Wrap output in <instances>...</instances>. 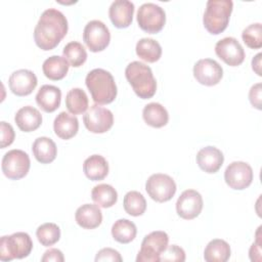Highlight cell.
<instances>
[{
  "label": "cell",
  "instance_id": "cell-29",
  "mask_svg": "<svg viewBox=\"0 0 262 262\" xmlns=\"http://www.w3.org/2000/svg\"><path fill=\"white\" fill-rule=\"evenodd\" d=\"M93 202L101 208H111L118 201L117 190L110 184L101 183L95 185L91 191Z\"/></svg>",
  "mask_w": 262,
  "mask_h": 262
},
{
  "label": "cell",
  "instance_id": "cell-7",
  "mask_svg": "<svg viewBox=\"0 0 262 262\" xmlns=\"http://www.w3.org/2000/svg\"><path fill=\"white\" fill-rule=\"evenodd\" d=\"M137 23L142 31L156 34L164 28L166 13L161 6L155 3H143L137 11Z\"/></svg>",
  "mask_w": 262,
  "mask_h": 262
},
{
  "label": "cell",
  "instance_id": "cell-18",
  "mask_svg": "<svg viewBox=\"0 0 262 262\" xmlns=\"http://www.w3.org/2000/svg\"><path fill=\"white\" fill-rule=\"evenodd\" d=\"M224 162L222 151L215 146H206L199 150L196 154L198 166L206 173H216Z\"/></svg>",
  "mask_w": 262,
  "mask_h": 262
},
{
  "label": "cell",
  "instance_id": "cell-13",
  "mask_svg": "<svg viewBox=\"0 0 262 262\" xmlns=\"http://www.w3.org/2000/svg\"><path fill=\"white\" fill-rule=\"evenodd\" d=\"M216 55L230 67H237L245 59V50L233 37H225L215 45Z\"/></svg>",
  "mask_w": 262,
  "mask_h": 262
},
{
  "label": "cell",
  "instance_id": "cell-27",
  "mask_svg": "<svg viewBox=\"0 0 262 262\" xmlns=\"http://www.w3.org/2000/svg\"><path fill=\"white\" fill-rule=\"evenodd\" d=\"M230 246L223 239L215 238L209 242L204 251L207 262H226L230 257Z\"/></svg>",
  "mask_w": 262,
  "mask_h": 262
},
{
  "label": "cell",
  "instance_id": "cell-22",
  "mask_svg": "<svg viewBox=\"0 0 262 262\" xmlns=\"http://www.w3.org/2000/svg\"><path fill=\"white\" fill-rule=\"evenodd\" d=\"M53 130L59 138L64 140L71 139L79 130V121L77 117L66 112H60L54 119Z\"/></svg>",
  "mask_w": 262,
  "mask_h": 262
},
{
  "label": "cell",
  "instance_id": "cell-39",
  "mask_svg": "<svg viewBox=\"0 0 262 262\" xmlns=\"http://www.w3.org/2000/svg\"><path fill=\"white\" fill-rule=\"evenodd\" d=\"M261 83H256L249 91V100L257 110H261Z\"/></svg>",
  "mask_w": 262,
  "mask_h": 262
},
{
  "label": "cell",
  "instance_id": "cell-19",
  "mask_svg": "<svg viewBox=\"0 0 262 262\" xmlns=\"http://www.w3.org/2000/svg\"><path fill=\"white\" fill-rule=\"evenodd\" d=\"M75 219L77 224L82 228L93 229L101 224L102 212L97 205L85 204L77 209Z\"/></svg>",
  "mask_w": 262,
  "mask_h": 262
},
{
  "label": "cell",
  "instance_id": "cell-6",
  "mask_svg": "<svg viewBox=\"0 0 262 262\" xmlns=\"http://www.w3.org/2000/svg\"><path fill=\"white\" fill-rule=\"evenodd\" d=\"M169 236L165 231L157 230L144 236L136 262H159L161 254L168 247Z\"/></svg>",
  "mask_w": 262,
  "mask_h": 262
},
{
  "label": "cell",
  "instance_id": "cell-16",
  "mask_svg": "<svg viewBox=\"0 0 262 262\" xmlns=\"http://www.w3.org/2000/svg\"><path fill=\"white\" fill-rule=\"evenodd\" d=\"M38 84L36 75L26 69L14 71L8 80L9 89L17 96H27L33 92Z\"/></svg>",
  "mask_w": 262,
  "mask_h": 262
},
{
  "label": "cell",
  "instance_id": "cell-8",
  "mask_svg": "<svg viewBox=\"0 0 262 262\" xmlns=\"http://www.w3.org/2000/svg\"><path fill=\"white\" fill-rule=\"evenodd\" d=\"M2 172L3 174L12 180H18L24 178L31 167V161L29 155L21 149L8 150L2 158Z\"/></svg>",
  "mask_w": 262,
  "mask_h": 262
},
{
  "label": "cell",
  "instance_id": "cell-20",
  "mask_svg": "<svg viewBox=\"0 0 262 262\" xmlns=\"http://www.w3.org/2000/svg\"><path fill=\"white\" fill-rule=\"evenodd\" d=\"M61 91L58 87L45 84L40 87L36 94V102L46 113L56 111L60 105Z\"/></svg>",
  "mask_w": 262,
  "mask_h": 262
},
{
  "label": "cell",
  "instance_id": "cell-15",
  "mask_svg": "<svg viewBox=\"0 0 262 262\" xmlns=\"http://www.w3.org/2000/svg\"><path fill=\"white\" fill-rule=\"evenodd\" d=\"M203 209V198L194 189L184 190L176 202V212L178 216L185 220L194 219Z\"/></svg>",
  "mask_w": 262,
  "mask_h": 262
},
{
  "label": "cell",
  "instance_id": "cell-1",
  "mask_svg": "<svg viewBox=\"0 0 262 262\" xmlns=\"http://www.w3.org/2000/svg\"><path fill=\"white\" fill-rule=\"evenodd\" d=\"M68 29V19L64 14L55 8H48L42 12L35 27V43L44 51L52 50L67 35Z\"/></svg>",
  "mask_w": 262,
  "mask_h": 262
},
{
  "label": "cell",
  "instance_id": "cell-11",
  "mask_svg": "<svg viewBox=\"0 0 262 262\" xmlns=\"http://www.w3.org/2000/svg\"><path fill=\"white\" fill-rule=\"evenodd\" d=\"M253 176L252 167L242 161L230 163L224 172L226 184L235 190H243L249 187L253 181Z\"/></svg>",
  "mask_w": 262,
  "mask_h": 262
},
{
  "label": "cell",
  "instance_id": "cell-35",
  "mask_svg": "<svg viewBox=\"0 0 262 262\" xmlns=\"http://www.w3.org/2000/svg\"><path fill=\"white\" fill-rule=\"evenodd\" d=\"M242 38L245 44L252 49H259L262 47V25L255 23L244 29Z\"/></svg>",
  "mask_w": 262,
  "mask_h": 262
},
{
  "label": "cell",
  "instance_id": "cell-5",
  "mask_svg": "<svg viewBox=\"0 0 262 262\" xmlns=\"http://www.w3.org/2000/svg\"><path fill=\"white\" fill-rule=\"evenodd\" d=\"M33 250V242L27 232H14L0 239V260L3 262L28 257Z\"/></svg>",
  "mask_w": 262,
  "mask_h": 262
},
{
  "label": "cell",
  "instance_id": "cell-14",
  "mask_svg": "<svg viewBox=\"0 0 262 262\" xmlns=\"http://www.w3.org/2000/svg\"><path fill=\"white\" fill-rule=\"evenodd\" d=\"M193 77L202 85L214 86L221 81L223 69L216 60L203 58L194 63Z\"/></svg>",
  "mask_w": 262,
  "mask_h": 262
},
{
  "label": "cell",
  "instance_id": "cell-23",
  "mask_svg": "<svg viewBox=\"0 0 262 262\" xmlns=\"http://www.w3.org/2000/svg\"><path fill=\"white\" fill-rule=\"evenodd\" d=\"M32 151L35 159L39 163L49 164L55 160L57 155V147L51 138L41 136L35 139L33 142Z\"/></svg>",
  "mask_w": 262,
  "mask_h": 262
},
{
  "label": "cell",
  "instance_id": "cell-25",
  "mask_svg": "<svg viewBox=\"0 0 262 262\" xmlns=\"http://www.w3.org/2000/svg\"><path fill=\"white\" fill-rule=\"evenodd\" d=\"M69 67L70 64L64 57L59 55H52L44 60L42 70L46 78L52 81H58L67 76Z\"/></svg>",
  "mask_w": 262,
  "mask_h": 262
},
{
  "label": "cell",
  "instance_id": "cell-4",
  "mask_svg": "<svg viewBox=\"0 0 262 262\" xmlns=\"http://www.w3.org/2000/svg\"><path fill=\"white\" fill-rule=\"evenodd\" d=\"M232 8L231 0H209L203 16L206 30L213 35L222 33L228 26Z\"/></svg>",
  "mask_w": 262,
  "mask_h": 262
},
{
  "label": "cell",
  "instance_id": "cell-42",
  "mask_svg": "<svg viewBox=\"0 0 262 262\" xmlns=\"http://www.w3.org/2000/svg\"><path fill=\"white\" fill-rule=\"evenodd\" d=\"M261 53H258L253 59H252V69L253 71L258 75L261 76Z\"/></svg>",
  "mask_w": 262,
  "mask_h": 262
},
{
  "label": "cell",
  "instance_id": "cell-30",
  "mask_svg": "<svg viewBox=\"0 0 262 262\" xmlns=\"http://www.w3.org/2000/svg\"><path fill=\"white\" fill-rule=\"evenodd\" d=\"M137 233L136 225L128 219H119L112 226V235L120 244L132 242Z\"/></svg>",
  "mask_w": 262,
  "mask_h": 262
},
{
  "label": "cell",
  "instance_id": "cell-3",
  "mask_svg": "<svg viewBox=\"0 0 262 262\" xmlns=\"http://www.w3.org/2000/svg\"><path fill=\"white\" fill-rule=\"evenodd\" d=\"M125 76L135 94L142 99L151 98L157 91V82L151 69L143 62L132 61L125 70Z\"/></svg>",
  "mask_w": 262,
  "mask_h": 262
},
{
  "label": "cell",
  "instance_id": "cell-26",
  "mask_svg": "<svg viewBox=\"0 0 262 262\" xmlns=\"http://www.w3.org/2000/svg\"><path fill=\"white\" fill-rule=\"evenodd\" d=\"M142 118L147 125L154 128H162L167 125L169 114L161 103L150 102L143 107Z\"/></svg>",
  "mask_w": 262,
  "mask_h": 262
},
{
  "label": "cell",
  "instance_id": "cell-37",
  "mask_svg": "<svg viewBox=\"0 0 262 262\" xmlns=\"http://www.w3.org/2000/svg\"><path fill=\"white\" fill-rule=\"evenodd\" d=\"M0 130H1V148H5L6 146H9L15 137L14 130L12 126L4 121L0 122Z\"/></svg>",
  "mask_w": 262,
  "mask_h": 262
},
{
  "label": "cell",
  "instance_id": "cell-24",
  "mask_svg": "<svg viewBox=\"0 0 262 262\" xmlns=\"http://www.w3.org/2000/svg\"><path fill=\"white\" fill-rule=\"evenodd\" d=\"M83 171L86 177L92 181L102 180L108 174V164L102 156L92 155L84 161Z\"/></svg>",
  "mask_w": 262,
  "mask_h": 262
},
{
  "label": "cell",
  "instance_id": "cell-9",
  "mask_svg": "<svg viewBox=\"0 0 262 262\" xmlns=\"http://www.w3.org/2000/svg\"><path fill=\"white\" fill-rule=\"evenodd\" d=\"M176 189V183L173 178L163 173L150 175L145 182L146 192L158 203L170 201L174 196Z\"/></svg>",
  "mask_w": 262,
  "mask_h": 262
},
{
  "label": "cell",
  "instance_id": "cell-2",
  "mask_svg": "<svg viewBox=\"0 0 262 262\" xmlns=\"http://www.w3.org/2000/svg\"><path fill=\"white\" fill-rule=\"evenodd\" d=\"M85 83L96 104H107L115 100L118 90L110 72L103 69H94L87 74Z\"/></svg>",
  "mask_w": 262,
  "mask_h": 262
},
{
  "label": "cell",
  "instance_id": "cell-40",
  "mask_svg": "<svg viewBox=\"0 0 262 262\" xmlns=\"http://www.w3.org/2000/svg\"><path fill=\"white\" fill-rule=\"evenodd\" d=\"M260 228L261 226H259L257 232H256V242L253 243V245L250 248L249 251V255H250V259L252 261L255 262H260L261 261V242H260Z\"/></svg>",
  "mask_w": 262,
  "mask_h": 262
},
{
  "label": "cell",
  "instance_id": "cell-10",
  "mask_svg": "<svg viewBox=\"0 0 262 262\" xmlns=\"http://www.w3.org/2000/svg\"><path fill=\"white\" fill-rule=\"evenodd\" d=\"M83 40L92 52L104 50L111 41V33L105 24L101 20H90L84 28Z\"/></svg>",
  "mask_w": 262,
  "mask_h": 262
},
{
  "label": "cell",
  "instance_id": "cell-36",
  "mask_svg": "<svg viewBox=\"0 0 262 262\" xmlns=\"http://www.w3.org/2000/svg\"><path fill=\"white\" fill-rule=\"evenodd\" d=\"M185 260V252L182 248L177 245H171L166 248V250L161 254L160 261H180Z\"/></svg>",
  "mask_w": 262,
  "mask_h": 262
},
{
  "label": "cell",
  "instance_id": "cell-12",
  "mask_svg": "<svg viewBox=\"0 0 262 262\" xmlns=\"http://www.w3.org/2000/svg\"><path fill=\"white\" fill-rule=\"evenodd\" d=\"M83 122L88 131L96 134L108 131L114 124L113 113L98 104H93L85 113Z\"/></svg>",
  "mask_w": 262,
  "mask_h": 262
},
{
  "label": "cell",
  "instance_id": "cell-31",
  "mask_svg": "<svg viewBox=\"0 0 262 262\" xmlns=\"http://www.w3.org/2000/svg\"><path fill=\"white\" fill-rule=\"evenodd\" d=\"M66 106L72 115L84 114L88 108V97L81 88L71 89L66 96Z\"/></svg>",
  "mask_w": 262,
  "mask_h": 262
},
{
  "label": "cell",
  "instance_id": "cell-21",
  "mask_svg": "<svg viewBox=\"0 0 262 262\" xmlns=\"http://www.w3.org/2000/svg\"><path fill=\"white\" fill-rule=\"evenodd\" d=\"M14 121L23 132H32L41 126L42 115L37 108L26 105L16 112Z\"/></svg>",
  "mask_w": 262,
  "mask_h": 262
},
{
  "label": "cell",
  "instance_id": "cell-41",
  "mask_svg": "<svg viewBox=\"0 0 262 262\" xmlns=\"http://www.w3.org/2000/svg\"><path fill=\"white\" fill-rule=\"evenodd\" d=\"M64 260V257H63V254L60 250L58 249H49L47 250L42 258H41V261L42 262H50V261H54V262H63Z\"/></svg>",
  "mask_w": 262,
  "mask_h": 262
},
{
  "label": "cell",
  "instance_id": "cell-33",
  "mask_svg": "<svg viewBox=\"0 0 262 262\" xmlns=\"http://www.w3.org/2000/svg\"><path fill=\"white\" fill-rule=\"evenodd\" d=\"M62 54L68 62L74 68L81 67L87 59V52L85 47L77 41L69 42L63 47Z\"/></svg>",
  "mask_w": 262,
  "mask_h": 262
},
{
  "label": "cell",
  "instance_id": "cell-32",
  "mask_svg": "<svg viewBox=\"0 0 262 262\" xmlns=\"http://www.w3.org/2000/svg\"><path fill=\"white\" fill-rule=\"evenodd\" d=\"M123 206L126 213H128L131 216L137 217L145 212L146 201L139 191L131 190L125 194Z\"/></svg>",
  "mask_w": 262,
  "mask_h": 262
},
{
  "label": "cell",
  "instance_id": "cell-38",
  "mask_svg": "<svg viewBox=\"0 0 262 262\" xmlns=\"http://www.w3.org/2000/svg\"><path fill=\"white\" fill-rule=\"evenodd\" d=\"M95 261H113V262H121L123 261L120 253L112 248H103L97 252L95 256Z\"/></svg>",
  "mask_w": 262,
  "mask_h": 262
},
{
  "label": "cell",
  "instance_id": "cell-17",
  "mask_svg": "<svg viewBox=\"0 0 262 262\" xmlns=\"http://www.w3.org/2000/svg\"><path fill=\"white\" fill-rule=\"evenodd\" d=\"M134 4L128 0H116L108 8V15L113 25L118 29L128 28L133 19Z\"/></svg>",
  "mask_w": 262,
  "mask_h": 262
},
{
  "label": "cell",
  "instance_id": "cell-34",
  "mask_svg": "<svg viewBox=\"0 0 262 262\" xmlns=\"http://www.w3.org/2000/svg\"><path fill=\"white\" fill-rule=\"evenodd\" d=\"M36 236L42 246L50 247L59 241L60 229L55 223L47 222L37 228Z\"/></svg>",
  "mask_w": 262,
  "mask_h": 262
},
{
  "label": "cell",
  "instance_id": "cell-28",
  "mask_svg": "<svg viewBox=\"0 0 262 262\" xmlns=\"http://www.w3.org/2000/svg\"><path fill=\"white\" fill-rule=\"evenodd\" d=\"M136 54L146 62H156L162 55V47L151 38H142L136 43Z\"/></svg>",
  "mask_w": 262,
  "mask_h": 262
}]
</instances>
